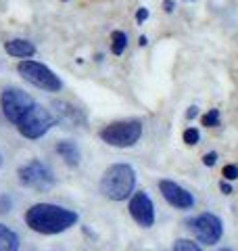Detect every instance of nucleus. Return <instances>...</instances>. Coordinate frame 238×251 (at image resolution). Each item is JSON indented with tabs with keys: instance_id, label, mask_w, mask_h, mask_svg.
<instances>
[{
	"instance_id": "4be33fe9",
	"label": "nucleus",
	"mask_w": 238,
	"mask_h": 251,
	"mask_svg": "<svg viewBox=\"0 0 238 251\" xmlns=\"http://www.w3.org/2000/svg\"><path fill=\"white\" fill-rule=\"evenodd\" d=\"M148 19V11L146 9H138V13H136V21L138 23H144Z\"/></svg>"
},
{
	"instance_id": "ddd939ff",
	"label": "nucleus",
	"mask_w": 238,
	"mask_h": 251,
	"mask_svg": "<svg viewBox=\"0 0 238 251\" xmlns=\"http://www.w3.org/2000/svg\"><path fill=\"white\" fill-rule=\"evenodd\" d=\"M0 251H19V237L6 224H0Z\"/></svg>"
},
{
	"instance_id": "bb28decb",
	"label": "nucleus",
	"mask_w": 238,
	"mask_h": 251,
	"mask_svg": "<svg viewBox=\"0 0 238 251\" xmlns=\"http://www.w3.org/2000/svg\"><path fill=\"white\" fill-rule=\"evenodd\" d=\"M0 166H2V155H0Z\"/></svg>"
},
{
	"instance_id": "9b49d317",
	"label": "nucleus",
	"mask_w": 238,
	"mask_h": 251,
	"mask_svg": "<svg viewBox=\"0 0 238 251\" xmlns=\"http://www.w3.org/2000/svg\"><path fill=\"white\" fill-rule=\"evenodd\" d=\"M4 50L11 54V57L17 59H29L36 54V46L29 40H23V38H15V40H9L4 44Z\"/></svg>"
},
{
	"instance_id": "cd10ccee",
	"label": "nucleus",
	"mask_w": 238,
	"mask_h": 251,
	"mask_svg": "<svg viewBox=\"0 0 238 251\" xmlns=\"http://www.w3.org/2000/svg\"><path fill=\"white\" fill-rule=\"evenodd\" d=\"M219 251H230V249H219Z\"/></svg>"
},
{
	"instance_id": "393cba45",
	"label": "nucleus",
	"mask_w": 238,
	"mask_h": 251,
	"mask_svg": "<svg viewBox=\"0 0 238 251\" xmlns=\"http://www.w3.org/2000/svg\"><path fill=\"white\" fill-rule=\"evenodd\" d=\"M196 115H198V109H196V107H190L188 111H186V117H188V120H192V117H196Z\"/></svg>"
},
{
	"instance_id": "7ed1b4c3",
	"label": "nucleus",
	"mask_w": 238,
	"mask_h": 251,
	"mask_svg": "<svg viewBox=\"0 0 238 251\" xmlns=\"http://www.w3.org/2000/svg\"><path fill=\"white\" fill-rule=\"evenodd\" d=\"M54 124H57V117H54L46 107L34 103L29 107V111L19 120L17 130H19L21 136L36 140V138H42Z\"/></svg>"
},
{
	"instance_id": "4468645a",
	"label": "nucleus",
	"mask_w": 238,
	"mask_h": 251,
	"mask_svg": "<svg viewBox=\"0 0 238 251\" xmlns=\"http://www.w3.org/2000/svg\"><path fill=\"white\" fill-rule=\"evenodd\" d=\"M54 107L59 109L61 122H65V124H75L77 122V109L75 107H69L65 103H54Z\"/></svg>"
},
{
	"instance_id": "b1692460",
	"label": "nucleus",
	"mask_w": 238,
	"mask_h": 251,
	"mask_svg": "<svg viewBox=\"0 0 238 251\" xmlns=\"http://www.w3.org/2000/svg\"><path fill=\"white\" fill-rule=\"evenodd\" d=\"M219 188H221V193H224V195H230V193H232V186H230V184L226 182V180L219 184Z\"/></svg>"
},
{
	"instance_id": "2eb2a0df",
	"label": "nucleus",
	"mask_w": 238,
	"mask_h": 251,
	"mask_svg": "<svg viewBox=\"0 0 238 251\" xmlns=\"http://www.w3.org/2000/svg\"><path fill=\"white\" fill-rule=\"evenodd\" d=\"M125 46H128V36H125L123 31H113V34H111V50L115 54H123Z\"/></svg>"
},
{
	"instance_id": "5701e85b",
	"label": "nucleus",
	"mask_w": 238,
	"mask_h": 251,
	"mask_svg": "<svg viewBox=\"0 0 238 251\" xmlns=\"http://www.w3.org/2000/svg\"><path fill=\"white\" fill-rule=\"evenodd\" d=\"M173 6H176V2H173V0H165V2H163V9L167 11V13H173Z\"/></svg>"
},
{
	"instance_id": "412c9836",
	"label": "nucleus",
	"mask_w": 238,
	"mask_h": 251,
	"mask_svg": "<svg viewBox=\"0 0 238 251\" xmlns=\"http://www.w3.org/2000/svg\"><path fill=\"white\" fill-rule=\"evenodd\" d=\"M215 161H217V153H207V155L203 157V163H205V166H213Z\"/></svg>"
},
{
	"instance_id": "f3484780",
	"label": "nucleus",
	"mask_w": 238,
	"mask_h": 251,
	"mask_svg": "<svg viewBox=\"0 0 238 251\" xmlns=\"http://www.w3.org/2000/svg\"><path fill=\"white\" fill-rule=\"evenodd\" d=\"M203 126H207V128H217L219 126V111L217 109H211L209 113L203 115Z\"/></svg>"
},
{
	"instance_id": "aec40b11",
	"label": "nucleus",
	"mask_w": 238,
	"mask_h": 251,
	"mask_svg": "<svg viewBox=\"0 0 238 251\" xmlns=\"http://www.w3.org/2000/svg\"><path fill=\"white\" fill-rule=\"evenodd\" d=\"M11 205H13V201H11V197H0V214H6V211L11 209Z\"/></svg>"
},
{
	"instance_id": "423d86ee",
	"label": "nucleus",
	"mask_w": 238,
	"mask_h": 251,
	"mask_svg": "<svg viewBox=\"0 0 238 251\" xmlns=\"http://www.w3.org/2000/svg\"><path fill=\"white\" fill-rule=\"evenodd\" d=\"M17 72L21 74L23 80H27L29 84L38 86V88H42L46 92H59L63 88V84L57 75H54V72H50L46 65H42V63L38 61H21L17 65Z\"/></svg>"
},
{
	"instance_id": "9d476101",
	"label": "nucleus",
	"mask_w": 238,
	"mask_h": 251,
	"mask_svg": "<svg viewBox=\"0 0 238 251\" xmlns=\"http://www.w3.org/2000/svg\"><path fill=\"white\" fill-rule=\"evenodd\" d=\"M130 214L142 228H150L155 224V205L144 191L134 193V197L130 199Z\"/></svg>"
},
{
	"instance_id": "f03ea898",
	"label": "nucleus",
	"mask_w": 238,
	"mask_h": 251,
	"mask_svg": "<svg viewBox=\"0 0 238 251\" xmlns=\"http://www.w3.org/2000/svg\"><path fill=\"white\" fill-rule=\"evenodd\" d=\"M136 186V172L130 163H113L100 178V193L111 201H125Z\"/></svg>"
},
{
	"instance_id": "0eeeda50",
	"label": "nucleus",
	"mask_w": 238,
	"mask_h": 251,
	"mask_svg": "<svg viewBox=\"0 0 238 251\" xmlns=\"http://www.w3.org/2000/svg\"><path fill=\"white\" fill-rule=\"evenodd\" d=\"M34 105V99L29 97L27 92H23L21 88H15V86H6L0 94V107H2L4 117L11 124L17 126L19 120L29 111V107Z\"/></svg>"
},
{
	"instance_id": "a878e982",
	"label": "nucleus",
	"mask_w": 238,
	"mask_h": 251,
	"mask_svg": "<svg viewBox=\"0 0 238 251\" xmlns=\"http://www.w3.org/2000/svg\"><path fill=\"white\" fill-rule=\"evenodd\" d=\"M138 44H140V46H146V44H148V40H146V36H140V40H138Z\"/></svg>"
},
{
	"instance_id": "c85d7f7f",
	"label": "nucleus",
	"mask_w": 238,
	"mask_h": 251,
	"mask_svg": "<svg viewBox=\"0 0 238 251\" xmlns=\"http://www.w3.org/2000/svg\"><path fill=\"white\" fill-rule=\"evenodd\" d=\"M63 2H65V0H63Z\"/></svg>"
},
{
	"instance_id": "6e6552de",
	"label": "nucleus",
	"mask_w": 238,
	"mask_h": 251,
	"mask_svg": "<svg viewBox=\"0 0 238 251\" xmlns=\"http://www.w3.org/2000/svg\"><path fill=\"white\" fill-rule=\"evenodd\" d=\"M188 228L194 234V239L203 245H215L224 234V224L215 214H201L192 218L188 222Z\"/></svg>"
},
{
	"instance_id": "1a4fd4ad",
	"label": "nucleus",
	"mask_w": 238,
	"mask_h": 251,
	"mask_svg": "<svg viewBox=\"0 0 238 251\" xmlns=\"http://www.w3.org/2000/svg\"><path fill=\"white\" fill-rule=\"evenodd\" d=\"M159 191H161L163 199L176 209H190L194 207V197L192 193H188L184 186L171 180H159Z\"/></svg>"
},
{
	"instance_id": "dca6fc26",
	"label": "nucleus",
	"mask_w": 238,
	"mask_h": 251,
	"mask_svg": "<svg viewBox=\"0 0 238 251\" xmlns=\"http://www.w3.org/2000/svg\"><path fill=\"white\" fill-rule=\"evenodd\" d=\"M171 251H201V247H198L194 241H190V239H178L176 243H173Z\"/></svg>"
},
{
	"instance_id": "f8f14e48",
	"label": "nucleus",
	"mask_w": 238,
	"mask_h": 251,
	"mask_svg": "<svg viewBox=\"0 0 238 251\" xmlns=\"http://www.w3.org/2000/svg\"><path fill=\"white\" fill-rule=\"evenodd\" d=\"M57 153L65 159V163L69 168H77L79 166V149L71 143V140H61V143H57Z\"/></svg>"
},
{
	"instance_id": "20e7f679",
	"label": "nucleus",
	"mask_w": 238,
	"mask_h": 251,
	"mask_svg": "<svg viewBox=\"0 0 238 251\" xmlns=\"http://www.w3.org/2000/svg\"><path fill=\"white\" fill-rule=\"evenodd\" d=\"M142 136V124L138 120H125V122H113L100 130L102 143L117 149L134 147Z\"/></svg>"
},
{
	"instance_id": "39448f33",
	"label": "nucleus",
	"mask_w": 238,
	"mask_h": 251,
	"mask_svg": "<svg viewBox=\"0 0 238 251\" xmlns=\"http://www.w3.org/2000/svg\"><path fill=\"white\" fill-rule=\"evenodd\" d=\"M17 178L21 186H27V188H34V191H40V193H46L50 191L57 182V178H54L52 170L48 166H44L42 161H29L25 166H21L17 170Z\"/></svg>"
},
{
	"instance_id": "6ab92c4d",
	"label": "nucleus",
	"mask_w": 238,
	"mask_h": 251,
	"mask_svg": "<svg viewBox=\"0 0 238 251\" xmlns=\"http://www.w3.org/2000/svg\"><path fill=\"white\" fill-rule=\"evenodd\" d=\"M221 174H224L226 180H236V178H238V166H232V163H230V166L224 168V172H221Z\"/></svg>"
},
{
	"instance_id": "a211bd4d",
	"label": "nucleus",
	"mask_w": 238,
	"mask_h": 251,
	"mask_svg": "<svg viewBox=\"0 0 238 251\" xmlns=\"http://www.w3.org/2000/svg\"><path fill=\"white\" fill-rule=\"evenodd\" d=\"M198 140H201V134H198L196 128L184 130V143H186V145H198Z\"/></svg>"
},
{
	"instance_id": "f257e3e1",
	"label": "nucleus",
	"mask_w": 238,
	"mask_h": 251,
	"mask_svg": "<svg viewBox=\"0 0 238 251\" xmlns=\"http://www.w3.org/2000/svg\"><path fill=\"white\" fill-rule=\"evenodd\" d=\"M79 216L73 209L54 205V203H36L25 211V224L38 234H59L77 224Z\"/></svg>"
}]
</instances>
